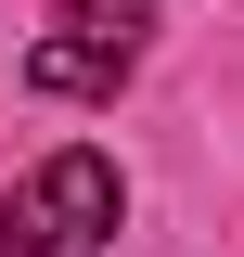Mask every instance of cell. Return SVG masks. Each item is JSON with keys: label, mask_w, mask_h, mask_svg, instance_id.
<instances>
[{"label": "cell", "mask_w": 244, "mask_h": 257, "mask_svg": "<svg viewBox=\"0 0 244 257\" xmlns=\"http://www.w3.org/2000/svg\"><path fill=\"white\" fill-rule=\"evenodd\" d=\"M116 219H129V180H116V155L64 142V155H39L26 180L0 193V257H90Z\"/></svg>", "instance_id": "cell-1"}, {"label": "cell", "mask_w": 244, "mask_h": 257, "mask_svg": "<svg viewBox=\"0 0 244 257\" xmlns=\"http://www.w3.org/2000/svg\"><path fill=\"white\" fill-rule=\"evenodd\" d=\"M129 64H142V0H77L52 39H26V90L39 103H103V90H129Z\"/></svg>", "instance_id": "cell-2"}]
</instances>
